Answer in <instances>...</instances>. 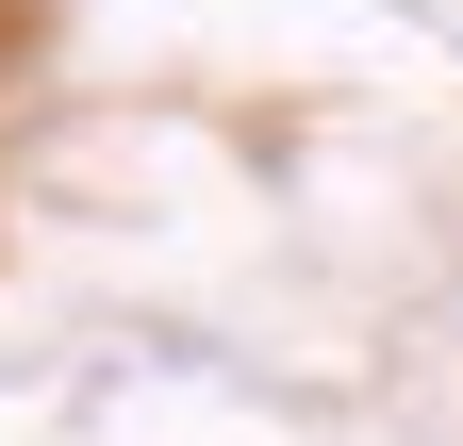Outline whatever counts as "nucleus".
Instances as JSON below:
<instances>
[]
</instances>
